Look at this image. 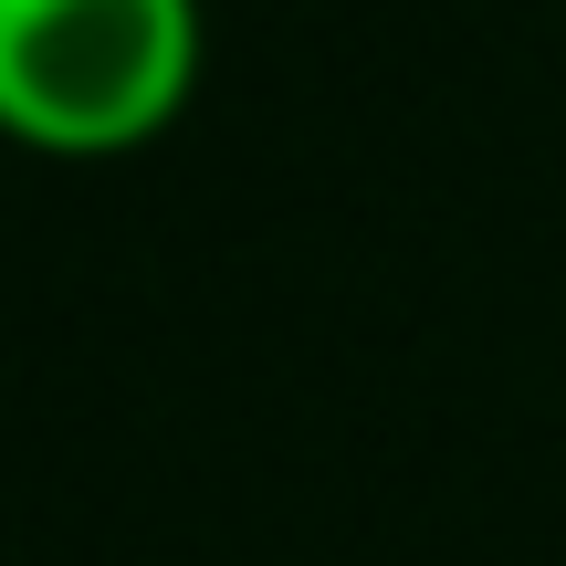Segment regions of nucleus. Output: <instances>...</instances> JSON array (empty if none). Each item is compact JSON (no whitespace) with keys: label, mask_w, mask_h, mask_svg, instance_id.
Here are the masks:
<instances>
[{"label":"nucleus","mask_w":566,"mask_h":566,"mask_svg":"<svg viewBox=\"0 0 566 566\" xmlns=\"http://www.w3.org/2000/svg\"><path fill=\"white\" fill-rule=\"evenodd\" d=\"M200 0H0V126L32 158H137L189 116Z\"/></svg>","instance_id":"nucleus-1"}]
</instances>
